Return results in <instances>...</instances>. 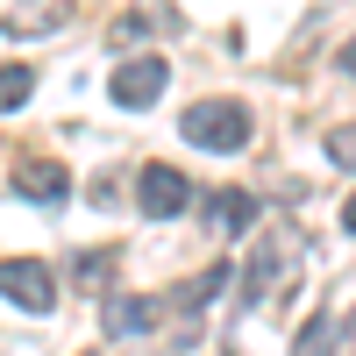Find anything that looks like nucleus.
<instances>
[{"label":"nucleus","mask_w":356,"mask_h":356,"mask_svg":"<svg viewBox=\"0 0 356 356\" xmlns=\"http://www.w3.org/2000/svg\"><path fill=\"white\" fill-rule=\"evenodd\" d=\"M221 285H228V264H214V271H200V278L186 285V300H214Z\"/></svg>","instance_id":"nucleus-13"},{"label":"nucleus","mask_w":356,"mask_h":356,"mask_svg":"<svg viewBox=\"0 0 356 356\" xmlns=\"http://www.w3.org/2000/svg\"><path fill=\"white\" fill-rule=\"evenodd\" d=\"M178 129H186V143H200V150L235 157V150L250 143V107H243V100H193Z\"/></svg>","instance_id":"nucleus-1"},{"label":"nucleus","mask_w":356,"mask_h":356,"mask_svg":"<svg viewBox=\"0 0 356 356\" xmlns=\"http://www.w3.org/2000/svg\"><path fill=\"white\" fill-rule=\"evenodd\" d=\"M349 335H356V314H349Z\"/></svg>","instance_id":"nucleus-16"},{"label":"nucleus","mask_w":356,"mask_h":356,"mask_svg":"<svg viewBox=\"0 0 356 356\" xmlns=\"http://www.w3.org/2000/svg\"><path fill=\"white\" fill-rule=\"evenodd\" d=\"M0 292H8L15 314H50L57 307V278H50V264H36V257H8V264H0Z\"/></svg>","instance_id":"nucleus-2"},{"label":"nucleus","mask_w":356,"mask_h":356,"mask_svg":"<svg viewBox=\"0 0 356 356\" xmlns=\"http://www.w3.org/2000/svg\"><path fill=\"white\" fill-rule=\"evenodd\" d=\"M72 278H79V292H107L114 285V250H79L72 257Z\"/></svg>","instance_id":"nucleus-11"},{"label":"nucleus","mask_w":356,"mask_h":356,"mask_svg":"<svg viewBox=\"0 0 356 356\" xmlns=\"http://www.w3.org/2000/svg\"><path fill=\"white\" fill-rule=\"evenodd\" d=\"M207 221H214L221 235H243V228L257 221V200L235 193V186H221V193H207Z\"/></svg>","instance_id":"nucleus-8"},{"label":"nucleus","mask_w":356,"mask_h":356,"mask_svg":"<svg viewBox=\"0 0 356 356\" xmlns=\"http://www.w3.org/2000/svg\"><path fill=\"white\" fill-rule=\"evenodd\" d=\"M292 271H300V235L285 228L271 250H257V257H250V278H243V285H250V300H264V292H278Z\"/></svg>","instance_id":"nucleus-5"},{"label":"nucleus","mask_w":356,"mask_h":356,"mask_svg":"<svg viewBox=\"0 0 356 356\" xmlns=\"http://www.w3.org/2000/svg\"><path fill=\"white\" fill-rule=\"evenodd\" d=\"M136 207L150 221H171V214H186L193 207V186H186V171H171V164H143L136 171Z\"/></svg>","instance_id":"nucleus-3"},{"label":"nucleus","mask_w":356,"mask_h":356,"mask_svg":"<svg viewBox=\"0 0 356 356\" xmlns=\"http://www.w3.org/2000/svg\"><path fill=\"white\" fill-rule=\"evenodd\" d=\"M328 157H335L342 171H356V129H335V136H328Z\"/></svg>","instance_id":"nucleus-14"},{"label":"nucleus","mask_w":356,"mask_h":356,"mask_svg":"<svg viewBox=\"0 0 356 356\" xmlns=\"http://www.w3.org/2000/svg\"><path fill=\"white\" fill-rule=\"evenodd\" d=\"M15 193H22V200H36V207H57V200L72 193V178H65V164L36 157V164H15Z\"/></svg>","instance_id":"nucleus-7"},{"label":"nucleus","mask_w":356,"mask_h":356,"mask_svg":"<svg viewBox=\"0 0 356 356\" xmlns=\"http://www.w3.org/2000/svg\"><path fill=\"white\" fill-rule=\"evenodd\" d=\"M335 335H342V321L335 314H314L300 335H292V356H335Z\"/></svg>","instance_id":"nucleus-10"},{"label":"nucleus","mask_w":356,"mask_h":356,"mask_svg":"<svg viewBox=\"0 0 356 356\" xmlns=\"http://www.w3.org/2000/svg\"><path fill=\"white\" fill-rule=\"evenodd\" d=\"M164 57H129V65H114V79H107V93H114V107H157L164 100Z\"/></svg>","instance_id":"nucleus-4"},{"label":"nucleus","mask_w":356,"mask_h":356,"mask_svg":"<svg viewBox=\"0 0 356 356\" xmlns=\"http://www.w3.org/2000/svg\"><path fill=\"white\" fill-rule=\"evenodd\" d=\"M29 93H36V72H29V65H8V72H0V107H8V114H15Z\"/></svg>","instance_id":"nucleus-12"},{"label":"nucleus","mask_w":356,"mask_h":356,"mask_svg":"<svg viewBox=\"0 0 356 356\" xmlns=\"http://www.w3.org/2000/svg\"><path fill=\"white\" fill-rule=\"evenodd\" d=\"M72 0H8V29H57Z\"/></svg>","instance_id":"nucleus-9"},{"label":"nucleus","mask_w":356,"mask_h":356,"mask_svg":"<svg viewBox=\"0 0 356 356\" xmlns=\"http://www.w3.org/2000/svg\"><path fill=\"white\" fill-rule=\"evenodd\" d=\"M342 228H349V235H356V193H349V207H342Z\"/></svg>","instance_id":"nucleus-15"},{"label":"nucleus","mask_w":356,"mask_h":356,"mask_svg":"<svg viewBox=\"0 0 356 356\" xmlns=\"http://www.w3.org/2000/svg\"><path fill=\"white\" fill-rule=\"evenodd\" d=\"M100 328L122 342V335H150L157 328V300H143V292H114V300L100 307Z\"/></svg>","instance_id":"nucleus-6"}]
</instances>
